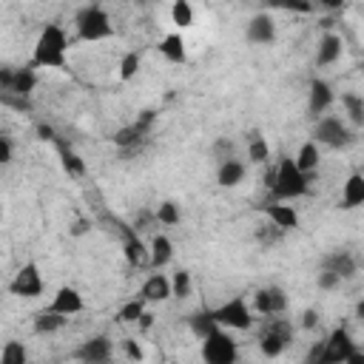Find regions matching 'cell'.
Here are the masks:
<instances>
[{"mask_svg":"<svg viewBox=\"0 0 364 364\" xmlns=\"http://www.w3.org/2000/svg\"><path fill=\"white\" fill-rule=\"evenodd\" d=\"M318 270L336 273V276L344 282V279H353V276H355L358 262H355V256H353L350 250H330V253H324V259H321Z\"/></svg>","mask_w":364,"mask_h":364,"instance_id":"16","label":"cell"},{"mask_svg":"<svg viewBox=\"0 0 364 364\" xmlns=\"http://www.w3.org/2000/svg\"><path fill=\"white\" fill-rule=\"evenodd\" d=\"M37 136H40V139H54V128L40 122V125H37Z\"/></svg>","mask_w":364,"mask_h":364,"instance_id":"43","label":"cell"},{"mask_svg":"<svg viewBox=\"0 0 364 364\" xmlns=\"http://www.w3.org/2000/svg\"><path fill=\"white\" fill-rule=\"evenodd\" d=\"M159 54H162L168 63H173V65H185V63H188V43H185L182 31L165 34V37L159 40Z\"/></svg>","mask_w":364,"mask_h":364,"instance_id":"23","label":"cell"},{"mask_svg":"<svg viewBox=\"0 0 364 364\" xmlns=\"http://www.w3.org/2000/svg\"><path fill=\"white\" fill-rule=\"evenodd\" d=\"M60 162H63V171L68 173V176H85V171H88V165H85V159L71 148V145H65V142H60Z\"/></svg>","mask_w":364,"mask_h":364,"instance_id":"30","label":"cell"},{"mask_svg":"<svg viewBox=\"0 0 364 364\" xmlns=\"http://www.w3.org/2000/svg\"><path fill=\"white\" fill-rule=\"evenodd\" d=\"M40 77H37V68L34 65H23V68H9L3 65L0 68V91L9 94V97H23L28 100L37 88Z\"/></svg>","mask_w":364,"mask_h":364,"instance_id":"8","label":"cell"},{"mask_svg":"<svg viewBox=\"0 0 364 364\" xmlns=\"http://www.w3.org/2000/svg\"><path fill=\"white\" fill-rule=\"evenodd\" d=\"M316 284H318V290H336V287L341 284V279H338L336 273H327V270H318V279H316Z\"/></svg>","mask_w":364,"mask_h":364,"instance_id":"40","label":"cell"},{"mask_svg":"<svg viewBox=\"0 0 364 364\" xmlns=\"http://www.w3.org/2000/svg\"><path fill=\"white\" fill-rule=\"evenodd\" d=\"M344 364H364V350H358V347H355V350L347 355V361H344Z\"/></svg>","mask_w":364,"mask_h":364,"instance_id":"44","label":"cell"},{"mask_svg":"<svg viewBox=\"0 0 364 364\" xmlns=\"http://www.w3.org/2000/svg\"><path fill=\"white\" fill-rule=\"evenodd\" d=\"M11 151H14V145H11V136H0V162L3 165H9L11 162Z\"/></svg>","mask_w":364,"mask_h":364,"instance_id":"41","label":"cell"},{"mask_svg":"<svg viewBox=\"0 0 364 364\" xmlns=\"http://www.w3.org/2000/svg\"><path fill=\"white\" fill-rule=\"evenodd\" d=\"M171 23L176 26V28H191L193 23H196V11H193V6L188 3V0H176L173 6H171Z\"/></svg>","mask_w":364,"mask_h":364,"instance_id":"34","label":"cell"},{"mask_svg":"<svg viewBox=\"0 0 364 364\" xmlns=\"http://www.w3.org/2000/svg\"><path fill=\"white\" fill-rule=\"evenodd\" d=\"M267 191H270V202H293L310 193V176L299 171L293 156H282L276 162V173Z\"/></svg>","mask_w":364,"mask_h":364,"instance_id":"2","label":"cell"},{"mask_svg":"<svg viewBox=\"0 0 364 364\" xmlns=\"http://www.w3.org/2000/svg\"><path fill=\"white\" fill-rule=\"evenodd\" d=\"M361 71H364V57H361Z\"/></svg>","mask_w":364,"mask_h":364,"instance_id":"46","label":"cell"},{"mask_svg":"<svg viewBox=\"0 0 364 364\" xmlns=\"http://www.w3.org/2000/svg\"><path fill=\"white\" fill-rule=\"evenodd\" d=\"M74 31L82 43H102V40H111L114 37V23H111V14L91 3V6H82L74 17Z\"/></svg>","mask_w":364,"mask_h":364,"instance_id":"3","label":"cell"},{"mask_svg":"<svg viewBox=\"0 0 364 364\" xmlns=\"http://www.w3.org/2000/svg\"><path fill=\"white\" fill-rule=\"evenodd\" d=\"M290 341H293V324L282 316L267 318L262 333H259V353L264 358H279L290 347Z\"/></svg>","mask_w":364,"mask_h":364,"instance_id":"7","label":"cell"},{"mask_svg":"<svg viewBox=\"0 0 364 364\" xmlns=\"http://www.w3.org/2000/svg\"><path fill=\"white\" fill-rule=\"evenodd\" d=\"M65 324H68L65 316H57V313L43 310V313L34 318V333H37V336H51V333H60Z\"/></svg>","mask_w":364,"mask_h":364,"instance_id":"32","label":"cell"},{"mask_svg":"<svg viewBox=\"0 0 364 364\" xmlns=\"http://www.w3.org/2000/svg\"><path fill=\"white\" fill-rule=\"evenodd\" d=\"M213 156L219 159V162H225V159H233V142L230 139H216V145H213Z\"/></svg>","mask_w":364,"mask_h":364,"instance_id":"39","label":"cell"},{"mask_svg":"<svg viewBox=\"0 0 364 364\" xmlns=\"http://www.w3.org/2000/svg\"><path fill=\"white\" fill-rule=\"evenodd\" d=\"M139 296L148 301V304H162V301H168V299H173V287H171V276H165V273H159V270H154L145 282H142V287H139Z\"/></svg>","mask_w":364,"mask_h":364,"instance_id":"17","label":"cell"},{"mask_svg":"<svg viewBox=\"0 0 364 364\" xmlns=\"http://www.w3.org/2000/svg\"><path fill=\"white\" fill-rule=\"evenodd\" d=\"M46 310H48V313H57V316L71 318V316H80V313L85 310V299H82V293H80L77 287L63 284V287L51 296V301H48V307H46Z\"/></svg>","mask_w":364,"mask_h":364,"instance_id":"13","label":"cell"},{"mask_svg":"<svg viewBox=\"0 0 364 364\" xmlns=\"http://www.w3.org/2000/svg\"><path fill=\"white\" fill-rule=\"evenodd\" d=\"M122 256L131 267H142V264H151V250H148V242H142V236L136 230H125V239H122Z\"/></svg>","mask_w":364,"mask_h":364,"instance_id":"21","label":"cell"},{"mask_svg":"<svg viewBox=\"0 0 364 364\" xmlns=\"http://www.w3.org/2000/svg\"><path fill=\"white\" fill-rule=\"evenodd\" d=\"M154 219L159 222V225H165V228H173V225H179L182 222V213H179V205L176 202H159V208L154 210Z\"/></svg>","mask_w":364,"mask_h":364,"instance_id":"37","label":"cell"},{"mask_svg":"<svg viewBox=\"0 0 364 364\" xmlns=\"http://www.w3.org/2000/svg\"><path fill=\"white\" fill-rule=\"evenodd\" d=\"M122 353H125V358L131 361V364H139L142 358H145V350H142V344L136 341V338H122Z\"/></svg>","mask_w":364,"mask_h":364,"instance_id":"38","label":"cell"},{"mask_svg":"<svg viewBox=\"0 0 364 364\" xmlns=\"http://www.w3.org/2000/svg\"><path fill=\"white\" fill-rule=\"evenodd\" d=\"M364 205V173L361 171H353L344 185H341V199H338V208L341 210H353V208H361Z\"/></svg>","mask_w":364,"mask_h":364,"instance_id":"22","label":"cell"},{"mask_svg":"<svg viewBox=\"0 0 364 364\" xmlns=\"http://www.w3.org/2000/svg\"><path fill=\"white\" fill-rule=\"evenodd\" d=\"M154 119H156V111H142L131 125H122L119 131H114V145L117 148H122V151H131V148H139V142L151 134V128H154Z\"/></svg>","mask_w":364,"mask_h":364,"instance_id":"12","label":"cell"},{"mask_svg":"<svg viewBox=\"0 0 364 364\" xmlns=\"http://www.w3.org/2000/svg\"><path fill=\"white\" fill-rule=\"evenodd\" d=\"M333 102H336V91H333V85H330L327 80H321V77L310 80V91H307V114H310L313 119H321V117L330 111Z\"/></svg>","mask_w":364,"mask_h":364,"instance_id":"14","label":"cell"},{"mask_svg":"<svg viewBox=\"0 0 364 364\" xmlns=\"http://www.w3.org/2000/svg\"><path fill=\"white\" fill-rule=\"evenodd\" d=\"M355 318H358V321H364V299H361V301H355Z\"/></svg>","mask_w":364,"mask_h":364,"instance_id":"45","label":"cell"},{"mask_svg":"<svg viewBox=\"0 0 364 364\" xmlns=\"http://www.w3.org/2000/svg\"><path fill=\"white\" fill-rule=\"evenodd\" d=\"M301 327H304V330H316V327H318V313H316L313 307L301 313Z\"/></svg>","mask_w":364,"mask_h":364,"instance_id":"42","label":"cell"},{"mask_svg":"<svg viewBox=\"0 0 364 364\" xmlns=\"http://www.w3.org/2000/svg\"><path fill=\"white\" fill-rule=\"evenodd\" d=\"M0 364H28V347L17 338H9L0 350Z\"/></svg>","mask_w":364,"mask_h":364,"instance_id":"33","label":"cell"},{"mask_svg":"<svg viewBox=\"0 0 364 364\" xmlns=\"http://www.w3.org/2000/svg\"><path fill=\"white\" fill-rule=\"evenodd\" d=\"M341 54H344V40H341V34L324 31V34L318 37V46H316V57H313V60H316L318 68H327V65L338 63Z\"/></svg>","mask_w":364,"mask_h":364,"instance_id":"19","label":"cell"},{"mask_svg":"<svg viewBox=\"0 0 364 364\" xmlns=\"http://www.w3.org/2000/svg\"><path fill=\"white\" fill-rule=\"evenodd\" d=\"M145 313H148V301H145L142 296H136V299H128V301L117 310L114 318H117L119 324H139Z\"/></svg>","mask_w":364,"mask_h":364,"instance_id":"29","label":"cell"},{"mask_svg":"<svg viewBox=\"0 0 364 364\" xmlns=\"http://www.w3.org/2000/svg\"><path fill=\"white\" fill-rule=\"evenodd\" d=\"M245 176H247V165H245L242 159H236V156L219 162V168H216V182H219V188H236V185L245 182Z\"/></svg>","mask_w":364,"mask_h":364,"instance_id":"24","label":"cell"},{"mask_svg":"<svg viewBox=\"0 0 364 364\" xmlns=\"http://www.w3.org/2000/svg\"><path fill=\"white\" fill-rule=\"evenodd\" d=\"M213 318L219 327H225L230 333H242V330H250L256 324L253 304L245 296H233V299L222 301L219 307H213Z\"/></svg>","mask_w":364,"mask_h":364,"instance_id":"5","label":"cell"},{"mask_svg":"<svg viewBox=\"0 0 364 364\" xmlns=\"http://www.w3.org/2000/svg\"><path fill=\"white\" fill-rule=\"evenodd\" d=\"M245 37H247L253 46H270V43L276 40V23H273V17L264 14V11L253 14V17L247 20V26H245Z\"/></svg>","mask_w":364,"mask_h":364,"instance_id":"18","label":"cell"},{"mask_svg":"<svg viewBox=\"0 0 364 364\" xmlns=\"http://www.w3.org/2000/svg\"><path fill=\"white\" fill-rule=\"evenodd\" d=\"M262 213L270 219V225L273 228H279V230H296L299 228V210L293 208V205H287V202H267V205H262Z\"/></svg>","mask_w":364,"mask_h":364,"instance_id":"20","label":"cell"},{"mask_svg":"<svg viewBox=\"0 0 364 364\" xmlns=\"http://www.w3.org/2000/svg\"><path fill=\"white\" fill-rule=\"evenodd\" d=\"M139 68H142V54H139V51H125V54L119 57L117 74H119L122 82H128V80H134V77L139 74Z\"/></svg>","mask_w":364,"mask_h":364,"instance_id":"35","label":"cell"},{"mask_svg":"<svg viewBox=\"0 0 364 364\" xmlns=\"http://www.w3.org/2000/svg\"><path fill=\"white\" fill-rule=\"evenodd\" d=\"M202 364H239V341L230 330L216 327L202 338Z\"/></svg>","mask_w":364,"mask_h":364,"instance_id":"6","label":"cell"},{"mask_svg":"<svg viewBox=\"0 0 364 364\" xmlns=\"http://www.w3.org/2000/svg\"><path fill=\"white\" fill-rule=\"evenodd\" d=\"M148 250H151V264H148L151 270H162L173 259V242L165 233H154L148 242Z\"/></svg>","mask_w":364,"mask_h":364,"instance_id":"25","label":"cell"},{"mask_svg":"<svg viewBox=\"0 0 364 364\" xmlns=\"http://www.w3.org/2000/svg\"><path fill=\"white\" fill-rule=\"evenodd\" d=\"M43 290H46V282H43V273H40V264L37 262L20 264V270L9 282V293L17 296V299H40Z\"/></svg>","mask_w":364,"mask_h":364,"instance_id":"9","label":"cell"},{"mask_svg":"<svg viewBox=\"0 0 364 364\" xmlns=\"http://www.w3.org/2000/svg\"><path fill=\"white\" fill-rule=\"evenodd\" d=\"M353 350H355V341H353L350 330L338 324V327H333L321 338V358H318V364H344Z\"/></svg>","mask_w":364,"mask_h":364,"instance_id":"10","label":"cell"},{"mask_svg":"<svg viewBox=\"0 0 364 364\" xmlns=\"http://www.w3.org/2000/svg\"><path fill=\"white\" fill-rule=\"evenodd\" d=\"M171 287H173V299H191L193 296V276L191 270H173L171 276Z\"/></svg>","mask_w":364,"mask_h":364,"instance_id":"36","label":"cell"},{"mask_svg":"<svg viewBox=\"0 0 364 364\" xmlns=\"http://www.w3.org/2000/svg\"><path fill=\"white\" fill-rule=\"evenodd\" d=\"M188 324H191V330H193V336L202 341L208 333H213L219 324H216V318H213V310H208V307H202V310H196V313H191L188 316Z\"/></svg>","mask_w":364,"mask_h":364,"instance_id":"31","label":"cell"},{"mask_svg":"<svg viewBox=\"0 0 364 364\" xmlns=\"http://www.w3.org/2000/svg\"><path fill=\"white\" fill-rule=\"evenodd\" d=\"M341 108H344V119L350 128H361L364 125V97L355 91H344L341 94Z\"/></svg>","mask_w":364,"mask_h":364,"instance_id":"27","label":"cell"},{"mask_svg":"<svg viewBox=\"0 0 364 364\" xmlns=\"http://www.w3.org/2000/svg\"><path fill=\"white\" fill-rule=\"evenodd\" d=\"M310 139L321 148H333V151H338V148H347V145H353V139H355V134H353V128L347 125V119L344 117H333V114H324L321 119H316L313 122V134H310Z\"/></svg>","mask_w":364,"mask_h":364,"instance_id":"4","label":"cell"},{"mask_svg":"<svg viewBox=\"0 0 364 364\" xmlns=\"http://www.w3.org/2000/svg\"><path fill=\"white\" fill-rule=\"evenodd\" d=\"M250 304H253V313H256V316L276 318V316H282V313L287 310L290 299H287V290H284V287H279V284H264V287H259V290L253 293Z\"/></svg>","mask_w":364,"mask_h":364,"instance_id":"11","label":"cell"},{"mask_svg":"<svg viewBox=\"0 0 364 364\" xmlns=\"http://www.w3.org/2000/svg\"><path fill=\"white\" fill-rule=\"evenodd\" d=\"M296 165H299V171L301 173H307V176H313L316 171H318V162H321V151H318V145L313 142V139H304L301 145H299V151H296Z\"/></svg>","mask_w":364,"mask_h":364,"instance_id":"26","label":"cell"},{"mask_svg":"<svg viewBox=\"0 0 364 364\" xmlns=\"http://www.w3.org/2000/svg\"><path fill=\"white\" fill-rule=\"evenodd\" d=\"M68 60V34L60 23H46L34 40L31 63L34 68H65Z\"/></svg>","mask_w":364,"mask_h":364,"instance_id":"1","label":"cell"},{"mask_svg":"<svg viewBox=\"0 0 364 364\" xmlns=\"http://www.w3.org/2000/svg\"><path fill=\"white\" fill-rule=\"evenodd\" d=\"M111 355H114V344H111V338H108L105 333L91 336V338H85V341L77 347V358H80L82 364H108Z\"/></svg>","mask_w":364,"mask_h":364,"instance_id":"15","label":"cell"},{"mask_svg":"<svg viewBox=\"0 0 364 364\" xmlns=\"http://www.w3.org/2000/svg\"><path fill=\"white\" fill-rule=\"evenodd\" d=\"M247 159L250 165H270V142L262 136V131H250L247 134Z\"/></svg>","mask_w":364,"mask_h":364,"instance_id":"28","label":"cell"}]
</instances>
